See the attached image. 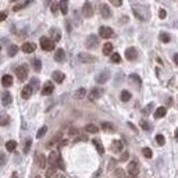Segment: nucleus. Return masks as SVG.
I'll list each match as a JSON object with an SVG mask.
<instances>
[{
	"label": "nucleus",
	"instance_id": "nucleus-1",
	"mask_svg": "<svg viewBox=\"0 0 178 178\" xmlns=\"http://www.w3.org/2000/svg\"><path fill=\"white\" fill-rule=\"evenodd\" d=\"M41 47H42L45 52H52L54 49V42L52 39H49L46 36H42L41 38Z\"/></svg>",
	"mask_w": 178,
	"mask_h": 178
},
{
	"label": "nucleus",
	"instance_id": "nucleus-2",
	"mask_svg": "<svg viewBox=\"0 0 178 178\" xmlns=\"http://www.w3.org/2000/svg\"><path fill=\"white\" fill-rule=\"evenodd\" d=\"M139 173V164L136 160H132V162L128 163V174L130 177H136Z\"/></svg>",
	"mask_w": 178,
	"mask_h": 178
},
{
	"label": "nucleus",
	"instance_id": "nucleus-3",
	"mask_svg": "<svg viewBox=\"0 0 178 178\" xmlns=\"http://www.w3.org/2000/svg\"><path fill=\"white\" fill-rule=\"evenodd\" d=\"M16 74H17V78L20 81H25L28 78V68H26V66H20L16 70Z\"/></svg>",
	"mask_w": 178,
	"mask_h": 178
},
{
	"label": "nucleus",
	"instance_id": "nucleus-4",
	"mask_svg": "<svg viewBox=\"0 0 178 178\" xmlns=\"http://www.w3.org/2000/svg\"><path fill=\"white\" fill-rule=\"evenodd\" d=\"M85 45H86V47H88V49H95V47L99 45V38L96 36V35H89V36L86 38V42H85Z\"/></svg>",
	"mask_w": 178,
	"mask_h": 178
},
{
	"label": "nucleus",
	"instance_id": "nucleus-5",
	"mask_svg": "<svg viewBox=\"0 0 178 178\" xmlns=\"http://www.w3.org/2000/svg\"><path fill=\"white\" fill-rule=\"evenodd\" d=\"M82 14H84L85 18H90L93 16V7L90 4V1H85L84 7H82Z\"/></svg>",
	"mask_w": 178,
	"mask_h": 178
},
{
	"label": "nucleus",
	"instance_id": "nucleus-6",
	"mask_svg": "<svg viewBox=\"0 0 178 178\" xmlns=\"http://www.w3.org/2000/svg\"><path fill=\"white\" fill-rule=\"evenodd\" d=\"M58 159H60V155L58 152H52L49 155V159H47V163L50 164V167H57V163H58Z\"/></svg>",
	"mask_w": 178,
	"mask_h": 178
},
{
	"label": "nucleus",
	"instance_id": "nucleus-7",
	"mask_svg": "<svg viewBox=\"0 0 178 178\" xmlns=\"http://www.w3.org/2000/svg\"><path fill=\"white\" fill-rule=\"evenodd\" d=\"M113 29H111L110 26H100V29H99V35L102 38H105V39H109V38L113 36Z\"/></svg>",
	"mask_w": 178,
	"mask_h": 178
},
{
	"label": "nucleus",
	"instance_id": "nucleus-8",
	"mask_svg": "<svg viewBox=\"0 0 178 178\" xmlns=\"http://www.w3.org/2000/svg\"><path fill=\"white\" fill-rule=\"evenodd\" d=\"M78 60L81 61V63L89 64V63H93L95 57L92 56V54H89V53H79V54H78Z\"/></svg>",
	"mask_w": 178,
	"mask_h": 178
},
{
	"label": "nucleus",
	"instance_id": "nucleus-9",
	"mask_svg": "<svg viewBox=\"0 0 178 178\" xmlns=\"http://www.w3.org/2000/svg\"><path fill=\"white\" fill-rule=\"evenodd\" d=\"M136 57H138V52H136L135 47H128V49L125 50V58L127 60L134 61V60H136Z\"/></svg>",
	"mask_w": 178,
	"mask_h": 178
},
{
	"label": "nucleus",
	"instance_id": "nucleus-10",
	"mask_svg": "<svg viewBox=\"0 0 178 178\" xmlns=\"http://www.w3.org/2000/svg\"><path fill=\"white\" fill-rule=\"evenodd\" d=\"M110 78V73L109 71H103V73H100L98 77H96V82L98 84H105L107 82V79Z\"/></svg>",
	"mask_w": 178,
	"mask_h": 178
},
{
	"label": "nucleus",
	"instance_id": "nucleus-11",
	"mask_svg": "<svg viewBox=\"0 0 178 178\" xmlns=\"http://www.w3.org/2000/svg\"><path fill=\"white\" fill-rule=\"evenodd\" d=\"M100 14H102L103 18H110V17H111L110 7H109L107 4H102V6H100Z\"/></svg>",
	"mask_w": 178,
	"mask_h": 178
},
{
	"label": "nucleus",
	"instance_id": "nucleus-12",
	"mask_svg": "<svg viewBox=\"0 0 178 178\" xmlns=\"http://www.w3.org/2000/svg\"><path fill=\"white\" fill-rule=\"evenodd\" d=\"M32 92H33V88H32L31 85H25L24 88H22V92H21V96L24 99H29L31 98Z\"/></svg>",
	"mask_w": 178,
	"mask_h": 178
},
{
	"label": "nucleus",
	"instance_id": "nucleus-13",
	"mask_svg": "<svg viewBox=\"0 0 178 178\" xmlns=\"http://www.w3.org/2000/svg\"><path fill=\"white\" fill-rule=\"evenodd\" d=\"M122 147H124V145H122V141H120V139H115L111 143V150L113 152H121Z\"/></svg>",
	"mask_w": 178,
	"mask_h": 178
},
{
	"label": "nucleus",
	"instance_id": "nucleus-14",
	"mask_svg": "<svg viewBox=\"0 0 178 178\" xmlns=\"http://www.w3.org/2000/svg\"><path fill=\"white\" fill-rule=\"evenodd\" d=\"M102 96V89L99 88H93L90 90V93H89V99L90 100H98Z\"/></svg>",
	"mask_w": 178,
	"mask_h": 178
},
{
	"label": "nucleus",
	"instance_id": "nucleus-15",
	"mask_svg": "<svg viewBox=\"0 0 178 178\" xmlns=\"http://www.w3.org/2000/svg\"><path fill=\"white\" fill-rule=\"evenodd\" d=\"M35 49H36L35 43L26 42V43L22 45V52H24V53H33V52H35Z\"/></svg>",
	"mask_w": 178,
	"mask_h": 178
},
{
	"label": "nucleus",
	"instance_id": "nucleus-16",
	"mask_svg": "<svg viewBox=\"0 0 178 178\" xmlns=\"http://www.w3.org/2000/svg\"><path fill=\"white\" fill-rule=\"evenodd\" d=\"M54 60H56V61H58V63H61V61H64V60H66V52H64L63 49H58V50H56V53H54Z\"/></svg>",
	"mask_w": 178,
	"mask_h": 178
},
{
	"label": "nucleus",
	"instance_id": "nucleus-17",
	"mask_svg": "<svg viewBox=\"0 0 178 178\" xmlns=\"http://www.w3.org/2000/svg\"><path fill=\"white\" fill-rule=\"evenodd\" d=\"M53 90H54V86H53L52 82H46V84L43 85V89H42V95H50L53 93Z\"/></svg>",
	"mask_w": 178,
	"mask_h": 178
},
{
	"label": "nucleus",
	"instance_id": "nucleus-18",
	"mask_svg": "<svg viewBox=\"0 0 178 178\" xmlns=\"http://www.w3.org/2000/svg\"><path fill=\"white\" fill-rule=\"evenodd\" d=\"M11 102H13V96H11L10 92H4L3 96H1V103L4 106H9L11 105Z\"/></svg>",
	"mask_w": 178,
	"mask_h": 178
},
{
	"label": "nucleus",
	"instance_id": "nucleus-19",
	"mask_svg": "<svg viewBox=\"0 0 178 178\" xmlns=\"http://www.w3.org/2000/svg\"><path fill=\"white\" fill-rule=\"evenodd\" d=\"M52 77H53V79H54V82H57V84H61L64 81V78H66L61 71H54V73L52 74Z\"/></svg>",
	"mask_w": 178,
	"mask_h": 178
},
{
	"label": "nucleus",
	"instance_id": "nucleus-20",
	"mask_svg": "<svg viewBox=\"0 0 178 178\" xmlns=\"http://www.w3.org/2000/svg\"><path fill=\"white\" fill-rule=\"evenodd\" d=\"M1 85L4 86V88H9V86H11L13 85V77L11 75H3V78H1Z\"/></svg>",
	"mask_w": 178,
	"mask_h": 178
},
{
	"label": "nucleus",
	"instance_id": "nucleus-21",
	"mask_svg": "<svg viewBox=\"0 0 178 178\" xmlns=\"http://www.w3.org/2000/svg\"><path fill=\"white\" fill-rule=\"evenodd\" d=\"M92 143L95 145V147H96V150H98L99 155H103V153H105V147H103V145H102L100 139H92Z\"/></svg>",
	"mask_w": 178,
	"mask_h": 178
},
{
	"label": "nucleus",
	"instance_id": "nucleus-22",
	"mask_svg": "<svg viewBox=\"0 0 178 178\" xmlns=\"http://www.w3.org/2000/svg\"><path fill=\"white\" fill-rule=\"evenodd\" d=\"M103 54L105 56H111L113 54V45L110 42H107L103 45Z\"/></svg>",
	"mask_w": 178,
	"mask_h": 178
},
{
	"label": "nucleus",
	"instance_id": "nucleus-23",
	"mask_svg": "<svg viewBox=\"0 0 178 178\" xmlns=\"http://www.w3.org/2000/svg\"><path fill=\"white\" fill-rule=\"evenodd\" d=\"M166 114H167V109L166 107H159L155 111V118H163Z\"/></svg>",
	"mask_w": 178,
	"mask_h": 178
},
{
	"label": "nucleus",
	"instance_id": "nucleus-24",
	"mask_svg": "<svg viewBox=\"0 0 178 178\" xmlns=\"http://www.w3.org/2000/svg\"><path fill=\"white\" fill-rule=\"evenodd\" d=\"M50 33H52V41L53 42H58V41H60L61 35H60V31H58V29L52 28V29H50Z\"/></svg>",
	"mask_w": 178,
	"mask_h": 178
},
{
	"label": "nucleus",
	"instance_id": "nucleus-25",
	"mask_svg": "<svg viewBox=\"0 0 178 178\" xmlns=\"http://www.w3.org/2000/svg\"><path fill=\"white\" fill-rule=\"evenodd\" d=\"M58 7H60V11H61L63 14H67L68 13V0H60Z\"/></svg>",
	"mask_w": 178,
	"mask_h": 178
},
{
	"label": "nucleus",
	"instance_id": "nucleus-26",
	"mask_svg": "<svg viewBox=\"0 0 178 178\" xmlns=\"http://www.w3.org/2000/svg\"><path fill=\"white\" fill-rule=\"evenodd\" d=\"M9 122H10V117L6 114V113H1V114H0V125L4 127V125H7Z\"/></svg>",
	"mask_w": 178,
	"mask_h": 178
},
{
	"label": "nucleus",
	"instance_id": "nucleus-27",
	"mask_svg": "<svg viewBox=\"0 0 178 178\" xmlns=\"http://www.w3.org/2000/svg\"><path fill=\"white\" fill-rule=\"evenodd\" d=\"M32 67H33V70H35L36 73H39V71H41V68H42V63H41V60H39V58H33V60H32Z\"/></svg>",
	"mask_w": 178,
	"mask_h": 178
},
{
	"label": "nucleus",
	"instance_id": "nucleus-28",
	"mask_svg": "<svg viewBox=\"0 0 178 178\" xmlns=\"http://www.w3.org/2000/svg\"><path fill=\"white\" fill-rule=\"evenodd\" d=\"M46 163H47V160H46V157L43 156V155H39V156H38V166H39L41 168L46 167Z\"/></svg>",
	"mask_w": 178,
	"mask_h": 178
},
{
	"label": "nucleus",
	"instance_id": "nucleus-29",
	"mask_svg": "<svg viewBox=\"0 0 178 178\" xmlns=\"http://www.w3.org/2000/svg\"><path fill=\"white\" fill-rule=\"evenodd\" d=\"M85 131L89 132V134H96V132L99 131V128L95 125V124H88V125L85 127Z\"/></svg>",
	"mask_w": 178,
	"mask_h": 178
},
{
	"label": "nucleus",
	"instance_id": "nucleus-30",
	"mask_svg": "<svg viewBox=\"0 0 178 178\" xmlns=\"http://www.w3.org/2000/svg\"><path fill=\"white\" fill-rule=\"evenodd\" d=\"M102 130L106 132H113L114 131V127L110 122H102Z\"/></svg>",
	"mask_w": 178,
	"mask_h": 178
},
{
	"label": "nucleus",
	"instance_id": "nucleus-31",
	"mask_svg": "<svg viewBox=\"0 0 178 178\" xmlns=\"http://www.w3.org/2000/svg\"><path fill=\"white\" fill-rule=\"evenodd\" d=\"M16 147H17V142L16 141H7V143H6V149H7V152H13Z\"/></svg>",
	"mask_w": 178,
	"mask_h": 178
},
{
	"label": "nucleus",
	"instance_id": "nucleus-32",
	"mask_svg": "<svg viewBox=\"0 0 178 178\" xmlns=\"http://www.w3.org/2000/svg\"><path fill=\"white\" fill-rule=\"evenodd\" d=\"M85 95H86V90H85V88H79L75 93H74V96H75V99H82V98H85Z\"/></svg>",
	"mask_w": 178,
	"mask_h": 178
},
{
	"label": "nucleus",
	"instance_id": "nucleus-33",
	"mask_svg": "<svg viewBox=\"0 0 178 178\" xmlns=\"http://www.w3.org/2000/svg\"><path fill=\"white\" fill-rule=\"evenodd\" d=\"M31 3H32V0H26V1H24V3H21V4H17L13 10H14V11H20V10H22V9H25L26 6L31 4Z\"/></svg>",
	"mask_w": 178,
	"mask_h": 178
},
{
	"label": "nucleus",
	"instance_id": "nucleus-34",
	"mask_svg": "<svg viewBox=\"0 0 178 178\" xmlns=\"http://www.w3.org/2000/svg\"><path fill=\"white\" fill-rule=\"evenodd\" d=\"M17 52H18V46H16V45H11V46L9 47V56H10V57H14L17 54Z\"/></svg>",
	"mask_w": 178,
	"mask_h": 178
},
{
	"label": "nucleus",
	"instance_id": "nucleus-35",
	"mask_svg": "<svg viewBox=\"0 0 178 178\" xmlns=\"http://www.w3.org/2000/svg\"><path fill=\"white\" fill-rule=\"evenodd\" d=\"M130 99H131V93H130L128 90H122V92H121V100H122V102H128Z\"/></svg>",
	"mask_w": 178,
	"mask_h": 178
},
{
	"label": "nucleus",
	"instance_id": "nucleus-36",
	"mask_svg": "<svg viewBox=\"0 0 178 178\" xmlns=\"http://www.w3.org/2000/svg\"><path fill=\"white\" fill-rule=\"evenodd\" d=\"M142 153H143V156L146 157V159H152V156H153L152 149H149V147H143L142 149Z\"/></svg>",
	"mask_w": 178,
	"mask_h": 178
},
{
	"label": "nucleus",
	"instance_id": "nucleus-37",
	"mask_svg": "<svg viewBox=\"0 0 178 178\" xmlns=\"http://www.w3.org/2000/svg\"><path fill=\"white\" fill-rule=\"evenodd\" d=\"M60 138H61V134L58 132V134H56V136L53 138L52 141H50L49 143H47V146H53V145H56V143H57V142L60 141Z\"/></svg>",
	"mask_w": 178,
	"mask_h": 178
},
{
	"label": "nucleus",
	"instance_id": "nucleus-38",
	"mask_svg": "<svg viewBox=\"0 0 178 178\" xmlns=\"http://www.w3.org/2000/svg\"><path fill=\"white\" fill-rule=\"evenodd\" d=\"M156 142L159 146H163L164 143H166V139H164V136L162 135V134H159V135H156Z\"/></svg>",
	"mask_w": 178,
	"mask_h": 178
},
{
	"label": "nucleus",
	"instance_id": "nucleus-39",
	"mask_svg": "<svg viewBox=\"0 0 178 178\" xmlns=\"http://www.w3.org/2000/svg\"><path fill=\"white\" fill-rule=\"evenodd\" d=\"M114 177L117 178H125V173H124V170L122 168H117L114 171Z\"/></svg>",
	"mask_w": 178,
	"mask_h": 178
},
{
	"label": "nucleus",
	"instance_id": "nucleus-40",
	"mask_svg": "<svg viewBox=\"0 0 178 178\" xmlns=\"http://www.w3.org/2000/svg\"><path fill=\"white\" fill-rule=\"evenodd\" d=\"M160 41L164 43H168L170 42V35L166 33V32H162V33H160Z\"/></svg>",
	"mask_w": 178,
	"mask_h": 178
},
{
	"label": "nucleus",
	"instance_id": "nucleus-41",
	"mask_svg": "<svg viewBox=\"0 0 178 178\" xmlns=\"http://www.w3.org/2000/svg\"><path fill=\"white\" fill-rule=\"evenodd\" d=\"M111 63H120L121 61V57H120V54H118V53H113V54H111Z\"/></svg>",
	"mask_w": 178,
	"mask_h": 178
},
{
	"label": "nucleus",
	"instance_id": "nucleus-42",
	"mask_svg": "<svg viewBox=\"0 0 178 178\" xmlns=\"http://www.w3.org/2000/svg\"><path fill=\"white\" fill-rule=\"evenodd\" d=\"M31 145H32V141L31 139H26L25 141V145H24V153H28L29 149H31Z\"/></svg>",
	"mask_w": 178,
	"mask_h": 178
},
{
	"label": "nucleus",
	"instance_id": "nucleus-43",
	"mask_svg": "<svg viewBox=\"0 0 178 178\" xmlns=\"http://www.w3.org/2000/svg\"><path fill=\"white\" fill-rule=\"evenodd\" d=\"M54 174H56V168H54V167H50V168H49V170L46 171V178H52Z\"/></svg>",
	"mask_w": 178,
	"mask_h": 178
},
{
	"label": "nucleus",
	"instance_id": "nucleus-44",
	"mask_svg": "<svg viewBox=\"0 0 178 178\" xmlns=\"http://www.w3.org/2000/svg\"><path fill=\"white\" fill-rule=\"evenodd\" d=\"M46 132H47V127H42V128H41V130H39V131H38L36 136H38V138H42V136L45 135V134H46Z\"/></svg>",
	"mask_w": 178,
	"mask_h": 178
},
{
	"label": "nucleus",
	"instance_id": "nucleus-45",
	"mask_svg": "<svg viewBox=\"0 0 178 178\" xmlns=\"http://www.w3.org/2000/svg\"><path fill=\"white\" fill-rule=\"evenodd\" d=\"M141 127L145 131H149L150 130V125H149V122H146V121H141Z\"/></svg>",
	"mask_w": 178,
	"mask_h": 178
},
{
	"label": "nucleus",
	"instance_id": "nucleus-46",
	"mask_svg": "<svg viewBox=\"0 0 178 178\" xmlns=\"http://www.w3.org/2000/svg\"><path fill=\"white\" fill-rule=\"evenodd\" d=\"M110 3L113 6H115V7H120L122 4V0H110Z\"/></svg>",
	"mask_w": 178,
	"mask_h": 178
},
{
	"label": "nucleus",
	"instance_id": "nucleus-47",
	"mask_svg": "<svg viewBox=\"0 0 178 178\" xmlns=\"http://www.w3.org/2000/svg\"><path fill=\"white\" fill-rule=\"evenodd\" d=\"M57 10H58V3H53L52 4V13L53 14H57Z\"/></svg>",
	"mask_w": 178,
	"mask_h": 178
},
{
	"label": "nucleus",
	"instance_id": "nucleus-48",
	"mask_svg": "<svg viewBox=\"0 0 178 178\" xmlns=\"http://www.w3.org/2000/svg\"><path fill=\"white\" fill-rule=\"evenodd\" d=\"M153 107V103H150L149 106H146V109H143V114H149L150 113V109Z\"/></svg>",
	"mask_w": 178,
	"mask_h": 178
},
{
	"label": "nucleus",
	"instance_id": "nucleus-49",
	"mask_svg": "<svg viewBox=\"0 0 178 178\" xmlns=\"http://www.w3.org/2000/svg\"><path fill=\"white\" fill-rule=\"evenodd\" d=\"M6 18H7V13L6 11H0V22L4 21Z\"/></svg>",
	"mask_w": 178,
	"mask_h": 178
},
{
	"label": "nucleus",
	"instance_id": "nucleus-50",
	"mask_svg": "<svg viewBox=\"0 0 178 178\" xmlns=\"http://www.w3.org/2000/svg\"><path fill=\"white\" fill-rule=\"evenodd\" d=\"M159 17H160V18H162V20H164V18H166V10H159Z\"/></svg>",
	"mask_w": 178,
	"mask_h": 178
},
{
	"label": "nucleus",
	"instance_id": "nucleus-51",
	"mask_svg": "<svg viewBox=\"0 0 178 178\" xmlns=\"http://www.w3.org/2000/svg\"><path fill=\"white\" fill-rule=\"evenodd\" d=\"M6 163V156H4V153H0V166H3Z\"/></svg>",
	"mask_w": 178,
	"mask_h": 178
},
{
	"label": "nucleus",
	"instance_id": "nucleus-52",
	"mask_svg": "<svg viewBox=\"0 0 178 178\" xmlns=\"http://www.w3.org/2000/svg\"><path fill=\"white\" fill-rule=\"evenodd\" d=\"M57 166L60 168H64V162H63V159H61V157H60V159H58V163H57Z\"/></svg>",
	"mask_w": 178,
	"mask_h": 178
},
{
	"label": "nucleus",
	"instance_id": "nucleus-53",
	"mask_svg": "<svg viewBox=\"0 0 178 178\" xmlns=\"http://www.w3.org/2000/svg\"><path fill=\"white\" fill-rule=\"evenodd\" d=\"M127 159H128V153H122V155H121V160H122V162H125Z\"/></svg>",
	"mask_w": 178,
	"mask_h": 178
},
{
	"label": "nucleus",
	"instance_id": "nucleus-54",
	"mask_svg": "<svg viewBox=\"0 0 178 178\" xmlns=\"http://www.w3.org/2000/svg\"><path fill=\"white\" fill-rule=\"evenodd\" d=\"M70 134H71V135H77V134H78V131H77L75 128H71V130H70Z\"/></svg>",
	"mask_w": 178,
	"mask_h": 178
},
{
	"label": "nucleus",
	"instance_id": "nucleus-55",
	"mask_svg": "<svg viewBox=\"0 0 178 178\" xmlns=\"http://www.w3.org/2000/svg\"><path fill=\"white\" fill-rule=\"evenodd\" d=\"M174 63L178 66V54H174Z\"/></svg>",
	"mask_w": 178,
	"mask_h": 178
},
{
	"label": "nucleus",
	"instance_id": "nucleus-56",
	"mask_svg": "<svg viewBox=\"0 0 178 178\" xmlns=\"http://www.w3.org/2000/svg\"><path fill=\"white\" fill-rule=\"evenodd\" d=\"M175 139H177V141H178V128H177V130H175Z\"/></svg>",
	"mask_w": 178,
	"mask_h": 178
},
{
	"label": "nucleus",
	"instance_id": "nucleus-57",
	"mask_svg": "<svg viewBox=\"0 0 178 178\" xmlns=\"http://www.w3.org/2000/svg\"><path fill=\"white\" fill-rule=\"evenodd\" d=\"M11 1H18V0H11Z\"/></svg>",
	"mask_w": 178,
	"mask_h": 178
}]
</instances>
